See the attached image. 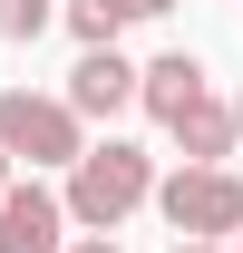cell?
I'll use <instances>...</instances> for the list:
<instances>
[{
  "label": "cell",
  "mask_w": 243,
  "mask_h": 253,
  "mask_svg": "<svg viewBox=\"0 0 243 253\" xmlns=\"http://www.w3.org/2000/svg\"><path fill=\"white\" fill-rule=\"evenodd\" d=\"M146 195H156V156H146V146H126V136H107V146H78V156H68L59 214L88 224V234H117Z\"/></svg>",
  "instance_id": "cell-1"
},
{
  "label": "cell",
  "mask_w": 243,
  "mask_h": 253,
  "mask_svg": "<svg viewBox=\"0 0 243 253\" xmlns=\"http://www.w3.org/2000/svg\"><path fill=\"white\" fill-rule=\"evenodd\" d=\"M156 205H165V224H175L185 244H224L243 224V175L234 166H175V175L156 185Z\"/></svg>",
  "instance_id": "cell-2"
},
{
  "label": "cell",
  "mask_w": 243,
  "mask_h": 253,
  "mask_svg": "<svg viewBox=\"0 0 243 253\" xmlns=\"http://www.w3.org/2000/svg\"><path fill=\"white\" fill-rule=\"evenodd\" d=\"M78 146H88V126L68 117L59 97H39V88H10V97H0V156H10V166H68Z\"/></svg>",
  "instance_id": "cell-3"
},
{
  "label": "cell",
  "mask_w": 243,
  "mask_h": 253,
  "mask_svg": "<svg viewBox=\"0 0 243 253\" xmlns=\"http://www.w3.org/2000/svg\"><path fill=\"white\" fill-rule=\"evenodd\" d=\"M0 253H68V214H59V195L39 185H0Z\"/></svg>",
  "instance_id": "cell-4"
},
{
  "label": "cell",
  "mask_w": 243,
  "mask_h": 253,
  "mask_svg": "<svg viewBox=\"0 0 243 253\" xmlns=\"http://www.w3.org/2000/svg\"><path fill=\"white\" fill-rule=\"evenodd\" d=\"M68 117L88 126V117H117V107H136V68L117 59V49H88V59L68 68V97H59Z\"/></svg>",
  "instance_id": "cell-5"
},
{
  "label": "cell",
  "mask_w": 243,
  "mask_h": 253,
  "mask_svg": "<svg viewBox=\"0 0 243 253\" xmlns=\"http://www.w3.org/2000/svg\"><path fill=\"white\" fill-rule=\"evenodd\" d=\"M195 97H204V59H195V49H165V59L136 68V107H146L156 126H175Z\"/></svg>",
  "instance_id": "cell-6"
},
{
  "label": "cell",
  "mask_w": 243,
  "mask_h": 253,
  "mask_svg": "<svg viewBox=\"0 0 243 253\" xmlns=\"http://www.w3.org/2000/svg\"><path fill=\"white\" fill-rule=\"evenodd\" d=\"M165 136L185 146V166H224V156H234V117H224V97H214V88L195 97V107H185Z\"/></svg>",
  "instance_id": "cell-7"
},
{
  "label": "cell",
  "mask_w": 243,
  "mask_h": 253,
  "mask_svg": "<svg viewBox=\"0 0 243 253\" xmlns=\"http://www.w3.org/2000/svg\"><path fill=\"white\" fill-rule=\"evenodd\" d=\"M59 20L78 30V49H117V10H107V0H68Z\"/></svg>",
  "instance_id": "cell-8"
},
{
  "label": "cell",
  "mask_w": 243,
  "mask_h": 253,
  "mask_svg": "<svg viewBox=\"0 0 243 253\" xmlns=\"http://www.w3.org/2000/svg\"><path fill=\"white\" fill-rule=\"evenodd\" d=\"M49 20H59L49 0H0V39H10V49H30V39L49 30Z\"/></svg>",
  "instance_id": "cell-9"
},
{
  "label": "cell",
  "mask_w": 243,
  "mask_h": 253,
  "mask_svg": "<svg viewBox=\"0 0 243 253\" xmlns=\"http://www.w3.org/2000/svg\"><path fill=\"white\" fill-rule=\"evenodd\" d=\"M107 10H117V30H136V20H165L175 0H107Z\"/></svg>",
  "instance_id": "cell-10"
},
{
  "label": "cell",
  "mask_w": 243,
  "mask_h": 253,
  "mask_svg": "<svg viewBox=\"0 0 243 253\" xmlns=\"http://www.w3.org/2000/svg\"><path fill=\"white\" fill-rule=\"evenodd\" d=\"M224 117H234V156H243V97H234V107H224Z\"/></svg>",
  "instance_id": "cell-11"
},
{
  "label": "cell",
  "mask_w": 243,
  "mask_h": 253,
  "mask_svg": "<svg viewBox=\"0 0 243 253\" xmlns=\"http://www.w3.org/2000/svg\"><path fill=\"white\" fill-rule=\"evenodd\" d=\"M68 253H117V244H107V234H88V244H68Z\"/></svg>",
  "instance_id": "cell-12"
},
{
  "label": "cell",
  "mask_w": 243,
  "mask_h": 253,
  "mask_svg": "<svg viewBox=\"0 0 243 253\" xmlns=\"http://www.w3.org/2000/svg\"><path fill=\"white\" fill-rule=\"evenodd\" d=\"M175 253H224V244H185V234H175Z\"/></svg>",
  "instance_id": "cell-13"
},
{
  "label": "cell",
  "mask_w": 243,
  "mask_h": 253,
  "mask_svg": "<svg viewBox=\"0 0 243 253\" xmlns=\"http://www.w3.org/2000/svg\"><path fill=\"white\" fill-rule=\"evenodd\" d=\"M224 244H234V253H243V224H234V234H224Z\"/></svg>",
  "instance_id": "cell-14"
},
{
  "label": "cell",
  "mask_w": 243,
  "mask_h": 253,
  "mask_svg": "<svg viewBox=\"0 0 243 253\" xmlns=\"http://www.w3.org/2000/svg\"><path fill=\"white\" fill-rule=\"evenodd\" d=\"M0 185H10V156H0Z\"/></svg>",
  "instance_id": "cell-15"
}]
</instances>
